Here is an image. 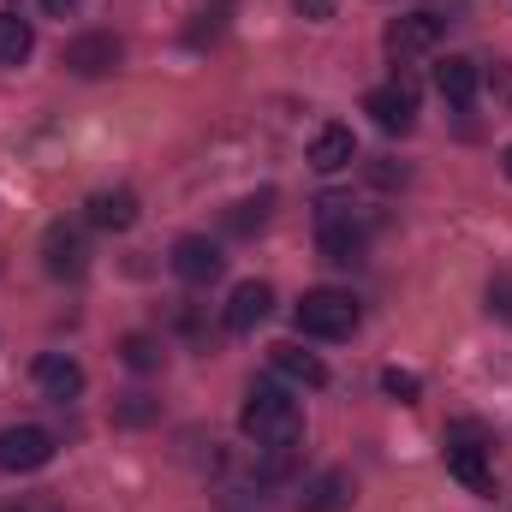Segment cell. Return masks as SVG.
Returning <instances> with one entry per match:
<instances>
[{"instance_id":"6da1fadb","label":"cell","mask_w":512,"mask_h":512,"mask_svg":"<svg viewBox=\"0 0 512 512\" xmlns=\"http://www.w3.org/2000/svg\"><path fill=\"white\" fill-rule=\"evenodd\" d=\"M239 429L251 435L256 447H298V435H304V411H298V399H292L280 382H256L251 393H245Z\"/></svg>"},{"instance_id":"7a4b0ae2","label":"cell","mask_w":512,"mask_h":512,"mask_svg":"<svg viewBox=\"0 0 512 512\" xmlns=\"http://www.w3.org/2000/svg\"><path fill=\"white\" fill-rule=\"evenodd\" d=\"M292 316H298V334H310V340H346L358 328V298L340 286H310Z\"/></svg>"},{"instance_id":"3957f363","label":"cell","mask_w":512,"mask_h":512,"mask_svg":"<svg viewBox=\"0 0 512 512\" xmlns=\"http://www.w3.org/2000/svg\"><path fill=\"white\" fill-rule=\"evenodd\" d=\"M447 471L471 489V495H489L495 489V471H489V435H483V423H453L447 429Z\"/></svg>"},{"instance_id":"277c9868","label":"cell","mask_w":512,"mask_h":512,"mask_svg":"<svg viewBox=\"0 0 512 512\" xmlns=\"http://www.w3.org/2000/svg\"><path fill=\"white\" fill-rule=\"evenodd\" d=\"M316 245H322L328 262H340V268L364 256V227L352 221V209H346V203H334V197H328V203L316 209Z\"/></svg>"},{"instance_id":"5b68a950","label":"cell","mask_w":512,"mask_h":512,"mask_svg":"<svg viewBox=\"0 0 512 512\" xmlns=\"http://www.w3.org/2000/svg\"><path fill=\"white\" fill-rule=\"evenodd\" d=\"M447 36V18L441 12H399V18H387L382 42L393 60H417V54H429L435 42Z\"/></svg>"},{"instance_id":"8992f818","label":"cell","mask_w":512,"mask_h":512,"mask_svg":"<svg viewBox=\"0 0 512 512\" xmlns=\"http://www.w3.org/2000/svg\"><path fill=\"white\" fill-rule=\"evenodd\" d=\"M54 459V435L42 423H12L0 429V471H42Z\"/></svg>"},{"instance_id":"52a82bcc","label":"cell","mask_w":512,"mask_h":512,"mask_svg":"<svg viewBox=\"0 0 512 512\" xmlns=\"http://www.w3.org/2000/svg\"><path fill=\"white\" fill-rule=\"evenodd\" d=\"M120 60H126V48L108 30H90V36H72L66 42V72H78V78H108Z\"/></svg>"},{"instance_id":"ba28073f","label":"cell","mask_w":512,"mask_h":512,"mask_svg":"<svg viewBox=\"0 0 512 512\" xmlns=\"http://www.w3.org/2000/svg\"><path fill=\"white\" fill-rule=\"evenodd\" d=\"M42 262H48V274H54V280H78V274H84V262H90L84 233H78V227H66V221H54V227L42 233Z\"/></svg>"},{"instance_id":"9c48e42d","label":"cell","mask_w":512,"mask_h":512,"mask_svg":"<svg viewBox=\"0 0 512 512\" xmlns=\"http://www.w3.org/2000/svg\"><path fill=\"white\" fill-rule=\"evenodd\" d=\"M364 114L382 131H411L417 126V84H382V90H370Z\"/></svg>"},{"instance_id":"30bf717a","label":"cell","mask_w":512,"mask_h":512,"mask_svg":"<svg viewBox=\"0 0 512 512\" xmlns=\"http://www.w3.org/2000/svg\"><path fill=\"white\" fill-rule=\"evenodd\" d=\"M221 245L215 239H203V233H185L179 245H173V274L185 280V286H209L215 274H221Z\"/></svg>"},{"instance_id":"8fae6325","label":"cell","mask_w":512,"mask_h":512,"mask_svg":"<svg viewBox=\"0 0 512 512\" xmlns=\"http://www.w3.org/2000/svg\"><path fill=\"white\" fill-rule=\"evenodd\" d=\"M274 310V286L268 280H239L233 298H227V334H251L256 322H268Z\"/></svg>"},{"instance_id":"7c38bea8","label":"cell","mask_w":512,"mask_h":512,"mask_svg":"<svg viewBox=\"0 0 512 512\" xmlns=\"http://www.w3.org/2000/svg\"><path fill=\"white\" fill-rule=\"evenodd\" d=\"M352 501H358L352 471H316L304 483V495H298V512H346Z\"/></svg>"},{"instance_id":"4fadbf2b","label":"cell","mask_w":512,"mask_h":512,"mask_svg":"<svg viewBox=\"0 0 512 512\" xmlns=\"http://www.w3.org/2000/svg\"><path fill=\"white\" fill-rule=\"evenodd\" d=\"M304 161H310L316 173H340V167H352V161H358V137H352V126H322L316 137H310Z\"/></svg>"},{"instance_id":"5bb4252c","label":"cell","mask_w":512,"mask_h":512,"mask_svg":"<svg viewBox=\"0 0 512 512\" xmlns=\"http://www.w3.org/2000/svg\"><path fill=\"white\" fill-rule=\"evenodd\" d=\"M435 90H441L453 108H471V102H477V90H483V66H477V60H465V54H447V60L435 66Z\"/></svg>"},{"instance_id":"9a60e30c","label":"cell","mask_w":512,"mask_h":512,"mask_svg":"<svg viewBox=\"0 0 512 512\" xmlns=\"http://www.w3.org/2000/svg\"><path fill=\"white\" fill-rule=\"evenodd\" d=\"M268 364H274V376H286V382H298V387H328V364H322L316 352L292 346V340L268 346Z\"/></svg>"},{"instance_id":"2e32d148","label":"cell","mask_w":512,"mask_h":512,"mask_svg":"<svg viewBox=\"0 0 512 512\" xmlns=\"http://www.w3.org/2000/svg\"><path fill=\"white\" fill-rule=\"evenodd\" d=\"M36 387L48 393V399H78L84 393V370L72 364V358H60V352H48V358H36Z\"/></svg>"},{"instance_id":"e0dca14e","label":"cell","mask_w":512,"mask_h":512,"mask_svg":"<svg viewBox=\"0 0 512 512\" xmlns=\"http://www.w3.org/2000/svg\"><path fill=\"white\" fill-rule=\"evenodd\" d=\"M131 221H137V197H131V191H96V197H90V227L126 233Z\"/></svg>"},{"instance_id":"ac0fdd59","label":"cell","mask_w":512,"mask_h":512,"mask_svg":"<svg viewBox=\"0 0 512 512\" xmlns=\"http://www.w3.org/2000/svg\"><path fill=\"white\" fill-rule=\"evenodd\" d=\"M30 48H36V30L18 12H0V66H24Z\"/></svg>"},{"instance_id":"d6986e66","label":"cell","mask_w":512,"mask_h":512,"mask_svg":"<svg viewBox=\"0 0 512 512\" xmlns=\"http://www.w3.org/2000/svg\"><path fill=\"white\" fill-rule=\"evenodd\" d=\"M382 393L399 399V405H417V399H423V376H411V370H382Z\"/></svg>"},{"instance_id":"ffe728a7","label":"cell","mask_w":512,"mask_h":512,"mask_svg":"<svg viewBox=\"0 0 512 512\" xmlns=\"http://www.w3.org/2000/svg\"><path fill=\"white\" fill-rule=\"evenodd\" d=\"M120 352H126L131 370H155V364H161V340H149V334H126Z\"/></svg>"},{"instance_id":"44dd1931","label":"cell","mask_w":512,"mask_h":512,"mask_svg":"<svg viewBox=\"0 0 512 512\" xmlns=\"http://www.w3.org/2000/svg\"><path fill=\"white\" fill-rule=\"evenodd\" d=\"M262 221H268V197H256V203H239V209L227 215V227H233V233H251V227H262Z\"/></svg>"},{"instance_id":"7402d4cb","label":"cell","mask_w":512,"mask_h":512,"mask_svg":"<svg viewBox=\"0 0 512 512\" xmlns=\"http://www.w3.org/2000/svg\"><path fill=\"white\" fill-rule=\"evenodd\" d=\"M489 316L512 322V274H495V280H489Z\"/></svg>"},{"instance_id":"603a6c76","label":"cell","mask_w":512,"mask_h":512,"mask_svg":"<svg viewBox=\"0 0 512 512\" xmlns=\"http://www.w3.org/2000/svg\"><path fill=\"white\" fill-rule=\"evenodd\" d=\"M292 6H298V18H316V24L334 18V0H292Z\"/></svg>"},{"instance_id":"cb8c5ba5","label":"cell","mask_w":512,"mask_h":512,"mask_svg":"<svg viewBox=\"0 0 512 512\" xmlns=\"http://www.w3.org/2000/svg\"><path fill=\"white\" fill-rule=\"evenodd\" d=\"M78 6H84V0H42L48 18H66V12H78Z\"/></svg>"},{"instance_id":"d4e9b609","label":"cell","mask_w":512,"mask_h":512,"mask_svg":"<svg viewBox=\"0 0 512 512\" xmlns=\"http://www.w3.org/2000/svg\"><path fill=\"white\" fill-rule=\"evenodd\" d=\"M501 161H507V179H512V143H507V155H501Z\"/></svg>"}]
</instances>
